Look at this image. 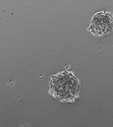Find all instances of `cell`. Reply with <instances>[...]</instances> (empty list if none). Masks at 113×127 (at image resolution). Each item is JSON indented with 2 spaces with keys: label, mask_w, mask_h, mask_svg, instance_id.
Returning a JSON list of instances; mask_svg holds the SVG:
<instances>
[{
  "label": "cell",
  "mask_w": 113,
  "mask_h": 127,
  "mask_svg": "<svg viewBox=\"0 0 113 127\" xmlns=\"http://www.w3.org/2000/svg\"><path fill=\"white\" fill-rule=\"evenodd\" d=\"M51 85L54 95L62 101L73 102L79 96V82L72 73L62 72L54 76Z\"/></svg>",
  "instance_id": "6da1fadb"
},
{
  "label": "cell",
  "mask_w": 113,
  "mask_h": 127,
  "mask_svg": "<svg viewBox=\"0 0 113 127\" xmlns=\"http://www.w3.org/2000/svg\"><path fill=\"white\" fill-rule=\"evenodd\" d=\"M113 28V18L108 11L97 13L92 19L90 29L96 35L111 32Z\"/></svg>",
  "instance_id": "7a4b0ae2"
}]
</instances>
